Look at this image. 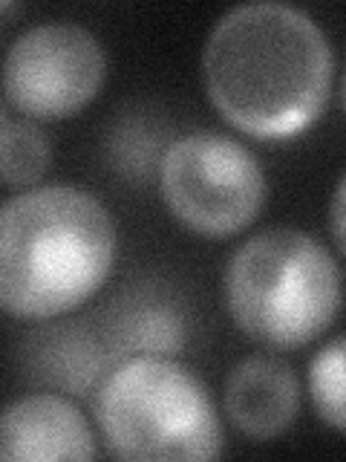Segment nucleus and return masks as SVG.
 Masks as SVG:
<instances>
[{
    "mask_svg": "<svg viewBox=\"0 0 346 462\" xmlns=\"http://www.w3.org/2000/svg\"><path fill=\"white\" fill-rule=\"evenodd\" d=\"M329 226H332V237H335L341 254L346 257V173L341 177L335 194H332V206H329Z\"/></svg>",
    "mask_w": 346,
    "mask_h": 462,
    "instance_id": "obj_11",
    "label": "nucleus"
},
{
    "mask_svg": "<svg viewBox=\"0 0 346 462\" xmlns=\"http://www.w3.org/2000/svg\"><path fill=\"white\" fill-rule=\"evenodd\" d=\"M115 223L76 185L21 191L0 208V303L14 318H55L96 295L115 260Z\"/></svg>",
    "mask_w": 346,
    "mask_h": 462,
    "instance_id": "obj_2",
    "label": "nucleus"
},
{
    "mask_svg": "<svg viewBox=\"0 0 346 462\" xmlns=\"http://www.w3.org/2000/svg\"><path fill=\"white\" fill-rule=\"evenodd\" d=\"M96 419L119 459L196 462L223 454V425L205 384L162 356L115 367L98 390Z\"/></svg>",
    "mask_w": 346,
    "mask_h": 462,
    "instance_id": "obj_4",
    "label": "nucleus"
},
{
    "mask_svg": "<svg viewBox=\"0 0 346 462\" xmlns=\"http://www.w3.org/2000/svg\"><path fill=\"white\" fill-rule=\"evenodd\" d=\"M225 307L249 338L295 350L314 341L341 312V269L312 235L274 226L231 254L223 278Z\"/></svg>",
    "mask_w": 346,
    "mask_h": 462,
    "instance_id": "obj_3",
    "label": "nucleus"
},
{
    "mask_svg": "<svg viewBox=\"0 0 346 462\" xmlns=\"http://www.w3.org/2000/svg\"><path fill=\"white\" fill-rule=\"evenodd\" d=\"M162 197L187 231L223 240L257 220L266 202V173L237 139L196 130L168 148Z\"/></svg>",
    "mask_w": 346,
    "mask_h": 462,
    "instance_id": "obj_5",
    "label": "nucleus"
},
{
    "mask_svg": "<svg viewBox=\"0 0 346 462\" xmlns=\"http://www.w3.org/2000/svg\"><path fill=\"white\" fill-rule=\"evenodd\" d=\"M0 457L6 462L93 459L96 442L76 404L35 393L6 404L0 416Z\"/></svg>",
    "mask_w": 346,
    "mask_h": 462,
    "instance_id": "obj_7",
    "label": "nucleus"
},
{
    "mask_svg": "<svg viewBox=\"0 0 346 462\" xmlns=\"http://www.w3.org/2000/svg\"><path fill=\"white\" fill-rule=\"evenodd\" d=\"M329 38L306 12L274 0L240 4L202 50L208 98L242 134L295 136L321 116L332 87Z\"/></svg>",
    "mask_w": 346,
    "mask_h": 462,
    "instance_id": "obj_1",
    "label": "nucleus"
},
{
    "mask_svg": "<svg viewBox=\"0 0 346 462\" xmlns=\"http://www.w3.org/2000/svg\"><path fill=\"white\" fill-rule=\"evenodd\" d=\"M300 382L278 356H249L225 379V413L242 437L266 442L295 422Z\"/></svg>",
    "mask_w": 346,
    "mask_h": 462,
    "instance_id": "obj_8",
    "label": "nucleus"
},
{
    "mask_svg": "<svg viewBox=\"0 0 346 462\" xmlns=\"http://www.w3.org/2000/svg\"><path fill=\"white\" fill-rule=\"evenodd\" d=\"M343 110H346V76H343Z\"/></svg>",
    "mask_w": 346,
    "mask_h": 462,
    "instance_id": "obj_12",
    "label": "nucleus"
},
{
    "mask_svg": "<svg viewBox=\"0 0 346 462\" xmlns=\"http://www.w3.org/2000/svg\"><path fill=\"white\" fill-rule=\"evenodd\" d=\"M309 393L317 416L346 433V336L332 338L309 365Z\"/></svg>",
    "mask_w": 346,
    "mask_h": 462,
    "instance_id": "obj_10",
    "label": "nucleus"
},
{
    "mask_svg": "<svg viewBox=\"0 0 346 462\" xmlns=\"http://www.w3.org/2000/svg\"><path fill=\"white\" fill-rule=\"evenodd\" d=\"M52 148L47 136L26 119H12L9 110L0 113V173L9 188L29 185L50 168Z\"/></svg>",
    "mask_w": 346,
    "mask_h": 462,
    "instance_id": "obj_9",
    "label": "nucleus"
},
{
    "mask_svg": "<svg viewBox=\"0 0 346 462\" xmlns=\"http://www.w3.org/2000/svg\"><path fill=\"white\" fill-rule=\"evenodd\" d=\"M105 76L107 55L90 29L50 21L14 38L4 64V90L23 116L64 119L98 96Z\"/></svg>",
    "mask_w": 346,
    "mask_h": 462,
    "instance_id": "obj_6",
    "label": "nucleus"
}]
</instances>
